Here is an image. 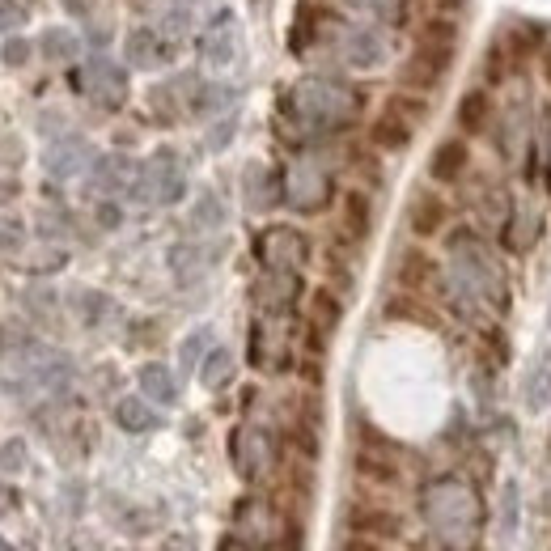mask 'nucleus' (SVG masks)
<instances>
[{
  "label": "nucleus",
  "instance_id": "obj_41",
  "mask_svg": "<svg viewBox=\"0 0 551 551\" xmlns=\"http://www.w3.org/2000/svg\"><path fill=\"white\" fill-rule=\"evenodd\" d=\"M234 128H238V119H234V115H229V119L221 123V128H217V132H212V136H208V145H212V149H221V145H229V136H234Z\"/></svg>",
  "mask_w": 551,
  "mask_h": 551
},
{
  "label": "nucleus",
  "instance_id": "obj_23",
  "mask_svg": "<svg viewBox=\"0 0 551 551\" xmlns=\"http://www.w3.org/2000/svg\"><path fill=\"white\" fill-rule=\"evenodd\" d=\"M140 390H145L153 403H162V407L179 403V382H174V373L166 365H157V361L140 365Z\"/></svg>",
  "mask_w": 551,
  "mask_h": 551
},
{
  "label": "nucleus",
  "instance_id": "obj_31",
  "mask_svg": "<svg viewBox=\"0 0 551 551\" xmlns=\"http://www.w3.org/2000/svg\"><path fill=\"white\" fill-rule=\"evenodd\" d=\"M200 382L208 390H221V386L234 382V357H229V348H212L200 361Z\"/></svg>",
  "mask_w": 551,
  "mask_h": 551
},
{
  "label": "nucleus",
  "instance_id": "obj_32",
  "mask_svg": "<svg viewBox=\"0 0 551 551\" xmlns=\"http://www.w3.org/2000/svg\"><path fill=\"white\" fill-rule=\"evenodd\" d=\"M39 47H43V56H47L51 64H68V60H73L77 51H81L77 34H73V30H64V26H51V30H43Z\"/></svg>",
  "mask_w": 551,
  "mask_h": 551
},
{
  "label": "nucleus",
  "instance_id": "obj_2",
  "mask_svg": "<svg viewBox=\"0 0 551 551\" xmlns=\"http://www.w3.org/2000/svg\"><path fill=\"white\" fill-rule=\"evenodd\" d=\"M424 518L433 522V530L450 543H467L479 526V496L462 484V479H437L424 492Z\"/></svg>",
  "mask_w": 551,
  "mask_h": 551
},
{
  "label": "nucleus",
  "instance_id": "obj_30",
  "mask_svg": "<svg viewBox=\"0 0 551 551\" xmlns=\"http://www.w3.org/2000/svg\"><path fill=\"white\" fill-rule=\"evenodd\" d=\"M518 518H522V488L509 479L501 488V509H496V535H501V543L518 535Z\"/></svg>",
  "mask_w": 551,
  "mask_h": 551
},
{
  "label": "nucleus",
  "instance_id": "obj_12",
  "mask_svg": "<svg viewBox=\"0 0 551 551\" xmlns=\"http://www.w3.org/2000/svg\"><path fill=\"white\" fill-rule=\"evenodd\" d=\"M297 293H301V280H297V272H263L259 280H255V306L263 310V314H284L297 301Z\"/></svg>",
  "mask_w": 551,
  "mask_h": 551
},
{
  "label": "nucleus",
  "instance_id": "obj_25",
  "mask_svg": "<svg viewBox=\"0 0 551 551\" xmlns=\"http://www.w3.org/2000/svg\"><path fill=\"white\" fill-rule=\"evenodd\" d=\"M352 467H357V475L369 479V484H382V488H395L399 484V462L378 454V450H357Z\"/></svg>",
  "mask_w": 551,
  "mask_h": 551
},
{
  "label": "nucleus",
  "instance_id": "obj_37",
  "mask_svg": "<svg viewBox=\"0 0 551 551\" xmlns=\"http://www.w3.org/2000/svg\"><path fill=\"white\" fill-rule=\"evenodd\" d=\"M26 22V9H22V0H0V34H13V30H22Z\"/></svg>",
  "mask_w": 551,
  "mask_h": 551
},
{
  "label": "nucleus",
  "instance_id": "obj_6",
  "mask_svg": "<svg viewBox=\"0 0 551 551\" xmlns=\"http://www.w3.org/2000/svg\"><path fill=\"white\" fill-rule=\"evenodd\" d=\"M73 90L85 94L90 102H98L102 111H119V106L128 102V73H123L111 56L94 51V56L73 73Z\"/></svg>",
  "mask_w": 551,
  "mask_h": 551
},
{
  "label": "nucleus",
  "instance_id": "obj_39",
  "mask_svg": "<svg viewBox=\"0 0 551 551\" xmlns=\"http://www.w3.org/2000/svg\"><path fill=\"white\" fill-rule=\"evenodd\" d=\"M17 246H22V221L0 217V251H17Z\"/></svg>",
  "mask_w": 551,
  "mask_h": 551
},
{
  "label": "nucleus",
  "instance_id": "obj_17",
  "mask_svg": "<svg viewBox=\"0 0 551 551\" xmlns=\"http://www.w3.org/2000/svg\"><path fill=\"white\" fill-rule=\"evenodd\" d=\"M471 166V153H467V140H441L429 157V179L433 183H458Z\"/></svg>",
  "mask_w": 551,
  "mask_h": 551
},
{
  "label": "nucleus",
  "instance_id": "obj_18",
  "mask_svg": "<svg viewBox=\"0 0 551 551\" xmlns=\"http://www.w3.org/2000/svg\"><path fill=\"white\" fill-rule=\"evenodd\" d=\"M280 200H284V179H276L268 166H251V170H246V204H251L255 212H268Z\"/></svg>",
  "mask_w": 551,
  "mask_h": 551
},
{
  "label": "nucleus",
  "instance_id": "obj_1",
  "mask_svg": "<svg viewBox=\"0 0 551 551\" xmlns=\"http://www.w3.org/2000/svg\"><path fill=\"white\" fill-rule=\"evenodd\" d=\"M361 94L335 77H306L280 98V111L289 123L306 132H340L361 115Z\"/></svg>",
  "mask_w": 551,
  "mask_h": 551
},
{
  "label": "nucleus",
  "instance_id": "obj_19",
  "mask_svg": "<svg viewBox=\"0 0 551 551\" xmlns=\"http://www.w3.org/2000/svg\"><path fill=\"white\" fill-rule=\"evenodd\" d=\"M522 399L530 412H543L551 403V348H539L535 365L526 369V382H522Z\"/></svg>",
  "mask_w": 551,
  "mask_h": 551
},
{
  "label": "nucleus",
  "instance_id": "obj_11",
  "mask_svg": "<svg viewBox=\"0 0 551 551\" xmlns=\"http://www.w3.org/2000/svg\"><path fill=\"white\" fill-rule=\"evenodd\" d=\"M446 221H450V208L437 191H429V187L412 191V200H407V225H412V234L433 238V234L446 229Z\"/></svg>",
  "mask_w": 551,
  "mask_h": 551
},
{
  "label": "nucleus",
  "instance_id": "obj_27",
  "mask_svg": "<svg viewBox=\"0 0 551 551\" xmlns=\"http://www.w3.org/2000/svg\"><path fill=\"white\" fill-rule=\"evenodd\" d=\"M217 259V251L212 246H174V255H170V263H174V276H179L183 284L187 280H200L204 272H208V263Z\"/></svg>",
  "mask_w": 551,
  "mask_h": 551
},
{
  "label": "nucleus",
  "instance_id": "obj_24",
  "mask_svg": "<svg viewBox=\"0 0 551 551\" xmlns=\"http://www.w3.org/2000/svg\"><path fill=\"white\" fill-rule=\"evenodd\" d=\"M115 424H119L123 433H149V429H157V424H162V416H157L145 399L128 395V399L115 403Z\"/></svg>",
  "mask_w": 551,
  "mask_h": 551
},
{
  "label": "nucleus",
  "instance_id": "obj_45",
  "mask_svg": "<svg viewBox=\"0 0 551 551\" xmlns=\"http://www.w3.org/2000/svg\"><path fill=\"white\" fill-rule=\"evenodd\" d=\"M547 77H551V47H547Z\"/></svg>",
  "mask_w": 551,
  "mask_h": 551
},
{
  "label": "nucleus",
  "instance_id": "obj_4",
  "mask_svg": "<svg viewBox=\"0 0 551 551\" xmlns=\"http://www.w3.org/2000/svg\"><path fill=\"white\" fill-rule=\"evenodd\" d=\"M183 191H187V174L174 149H157L132 179V195L140 204H179Z\"/></svg>",
  "mask_w": 551,
  "mask_h": 551
},
{
  "label": "nucleus",
  "instance_id": "obj_20",
  "mask_svg": "<svg viewBox=\"0 0 551 551\" xmlns=\"http://www.w3.org/2000/svg\"><path fill=\"white\" fill-rule=\"evenodd\" d=\"M399 284H403V289H412V293L429 289V284L446 289V280H441L437 263H429V255H420V251H403V259H399Z\"/></svg>",
  "mask_w": 551,
  "mask_h": 551
},
{
  "label": "nucleus",
  "instance_id": "obj_33",
  "mask_svg": "<svg viewBox=\"0 0 551 551\" xmlns=\"http://www.w3.org/2000/svg\"><path fill=\"white\" fill-rule=\"evenodd\" d=\"M225 225V208H221V200L217 195H200L195 200V208H191V229H221Z\"/></svg>",
  "mask_w": 551,
  "mask_h": 551
},
{
  "label": "nucleus",
  "instance_id": "obj_44",
  "mask_svg": "<svg viewBox=\"0 0 551 551\" xmlns=\"http://www.w3.org/2000/svg\"><path fill=\"white\" fill-rule=\"evenodd\" d=\"M102 225H119V208L106 204V208H102Z\"/></svg>",
  "mask_w": 551,
  "mask_h": 551
},
{
  "label": "nucleus",
  "instance_id": "obj_46",
  "mask_svg": "<svg viewBox=\"0 0 551 551\" xmlns=\"http://www.w3.org/2000/svg\"><path fill=\"white\" fill-rule=\"evenodd\" d=\"M0 551H9V547H5V543H0Z\"/></svg>",
  "mask_w": 551,
  "mask_h": 551
},
{
  "label": "nucleus",
  "instance_id": "obj_3",
  "mask_svg": "<svg viewBox=\"0 0 551 551\" xmlns=\"http://www.w3.org/2000/svg\"><path fill=\"white\" fill-rule=\"evenodd\" d=\"M454 47H458V26L450 22V17H437V22L424 26L412 60L403 64L407 90H437V85L446 81L450 64H454Z\"/></svg>",
  "mask_w": 551,
  "mask_h": 551
},
{
  "label": "nucleus",
  "instance_id": "obj_35",
  "mask_svg": "<svg viewBox=\"0 0 551 551\" xmlns=\"http://www.w3.org/2000/svg\"><path fill=\"white\" fill-rule=\"evenodd\" d=\"M352 5L373 13V17H386V22H399L403 9H407V0H352Z\"/></svg>",
  "mask_w": 551,
  "mask_h": 551
},
{
  "label": "nucleus",
  "instance_id": "obj_10",
  "mask_svg": "<svg viewBox=\"0 0 551 551\" xmlns=\"http://www.w3.org/2000/svg\"><path fill=\"white\" fill-rule=\"evenodd\" d=\"M348 530H352V535L390 543V539L403 535V518L395 509H386V505H357V509H348Z\"/></svg>",
  "mask_w": 551,
  "mask_h": 551
},
{
  "label": "nucleus",
  "instance_id": "obj_29",
  "mask_svg": "<svg viewBox=\"0 0 551 551\" xmlns=\"http://www.w3.org/2000/svg\"><path fill=\"white\" fill-rule=\"evenodd\" d=\"M340 318H344L340 297H335L331 289H318V293H314V306H310V327H314V331H323L327 340H331L335 327H340Z\"/></svg>",
  "mask_w": 551,
  "mask_h": 551
},
{
  "label": "nucleus",
  "instance_id": "obj_36",
  "mask_svg": "<svg viewBox=\"0 0 551 551\" xmlns=\"http://www.w3.org/2000/svg\"><path fill=\"white\" fill-rule=\"evenodd\" d=\"M386 106H395V111H399L403 119H412V123H420L424 115H429V102H420V98H412V94H395Z\"/></svg>",
  "mask_w": 551,
  "mask_h": 551
},
{
  "label": "nucleus",
  "instance_id": "obj_26",
  "mask_svg": "<svg viewBox=\"0 0 551 551\" xmlns=\"http://www.w3.org/2000/svg\"><path fill=\"white\" fill-rule=\"evenodd\" d=\"M344 234L352 242H365L369 238V229H373V204H369V195L365 191H348L344 195Z\"/></svg>",
  "mask_w": 551,
  "mask_h": 551
},
{
  "label": "nucleus",
  "instance_id": "obj_21",
  "mask_svg": "<svg viewBox=\"0 0 551 551\" xmlns=\"http://www.w3.org/2000/svg\"><path fill=\"white\" fill-rule=\"evenodd\" d=\"M458 128L467 132V136H479V132H488V123H492V98L488 90H467L458 98Z\"/></svg>",
  "mask_w": 551,
  "mask_h": 551
},
{
  "label": "nucleus",
  "instance_id": "obj_43",
  "mask_svg": "<svg viewBox=\"0 0 551 551\" xmlns=\"http://www.w3.org/2000/svg\"><path fill=\"white\" fill-rule=\"evenodd\" d=\"M221 551H251V543L234 535V539H225V543H221Z\"/></svg>",
  "mask_w": 551,
  "mask_h": 551
},
{
  "label": "nucleus",
  "instance_id": "obj_40",
  "mask_svg": "<svg viewBox=\"0 0 551 551\" xmlns=\"http://www.w3.org/2000/svg\"><path fill=\"white\" fill-rule=\"evenodd\" d=\"M22 462H26V446H22V441L0 446V467H22Z\"/></svg>",
  "mask_w": 551,
  "mask_h": 551
},
{
  "label": "nucleus",
  "instance_id": "obj_16",
  "mask_svg": "<svg viewBox=\"0 0 551 551\" xmlns=\"http://www.w3.org/2000/svg\"><path fill=\"white\" fill-rule=\"evenodd\" d=\"M85 166H90V145L73 132L56 136V145L47 149V170L56 174V179H73V174H81Z\"/></svg>",
  "mask_w": 551,
  "mask_h": 551
},
{
  "label": "nucleus",
  "instance_id": "obj_34",
  "mask_svg": "<svg viewBox=\"0 0 551 551\" xmlns=\"http://www.w3.org/2000/svg\"><path fill=\"white\" fill-rule=\"evenodd\" d=\"M208 340H212V331H195V335H187L183 348H179V361H183V369H195V365L204 361V348H208Z\"/></svg>",
  "mask_w": 551,
  "mask_h": 551
},
{
  "label": "nucleus",
  "instance_id": "obj_14",
  "mask_svg": "<svg viewBox=\"0 0 551 551\" xmlns=\"http://www.w3.org/2000/svg\"><path fill=\"white\" fill-rule=\"evenodd\" d=\"M123 56H128L132 68H145V73H149V68L170 64L174 51H170V43H166L157 30H145V26H140V30L128 34V43H123Z\"/></svg>",
  "mask_w": 551,
  "mask_h": 551
},
{
  "label": "nucleus",
  "instance_id": "obj_5",
  "mask_svg": "<svg viewBox=\"0 0 551 551\" xmlns=\"http://www.w3.org/2000/svg\"><path fill=\"white\" fill-rule=\"evenodd\" d=\"M327 39V47L340 56V64L348 68H361V73H369V68H382L386 64V39L373 26H340L335 17H327V30L318 34V43Z\"/></svg>",
  "mask_w": 551,
  "mask_h": 551
},
{
  "label": "nucleus",
  "instance_id": "obj_28",
  "mask_svg": "<svg viewBox=\"0 0 551 551\" xmlns=\"http://www.w3.org/2000/svg\"><path fill=\"white\" fill-rule=\"evenodd\" d=\"M132 179H136V174H132V162H128V157H98V162H94V187L98 191H123V187H132Z\"/></svg>",
  "mask_w": 551,
  "mask_h": 551
},
{
  "label": "nucleus",
  "instance_id": "obj_47",
  "mask_svg": "<svg viewBox=\"0 0 551 551\" xmlns=\"http://www.w3.org/2000/svg\"><path fill=\"white\" fill-rule=\"evenodd\" d=\"M547 323H551V310H547Z\"/></svg>",
  "mask_w": 551,
  "mask_h": 551
},
{
  "label": "nucleus",
  "instance_id": "obj_42",
  "mask_svg": "<svg viewBox=\"0 0 551 551\" xmlns=\"http://www.w3.org/2000/svg\"><path fill=\"white\" fill-rule=\"evenodd\" d=\"M344 551H382V543L365 539V535H352V539H344Z\"/></svg>",
  "mask_w": 551,
  "mask_h": 551
},
{
  "label": "nucleus",
  "instance_id": "obj_9",
  "mask_svg": "<svg viewBox=\"0 0 551 551\" xmlns=\"http://www.w3.org/2000/svg\"><path fill=\"white\" fill-rule=\"evenodd\" d=\"M229 450H234V467H238L246 479H259L263 471L272 467V437L259 433V429H234Z\"/></svg>",
  "mask_w": 551,
  "mask_h": 551
},
{
  "label": "nucleus",
  "instance_id": "obj_38",
  "mask_svg": "<svg viewBox=\"0 0 551 551\" xmlns=\"http://www.w3.org/2000/svg\"><path fill=\"white\" fill-rule=\"evenodd\" d=\"M0 60H5L9 68H22V64L30 60V43H26V39H13V34H9L5 51H0Z\"/></svg>",
  "mask_w": 551,
  "mask_h": 551
},
{
  "label": "nucleus",
  "instance_id": "obj_13",
  "mask_svg": "<svg viewBox=\"0 0 551 551\" xmlns=\"http://www.w3.org/2000/svg\"><path fill=\"white\" fill-rule=\"evenodd\" d=\"M234 47H238L234 13L221 9V13L208 22V30L200 34V56H204L208 64H229V60H234Z\"/></svg>",
  "mask_w": 551,
  "mask_h": 551
},
{
  "label": "nucleus",
  "instance_id": "obj_22",
  "mask_svg": "<svg viewBox=\"0 0 551 551\" xmlns=\"http://www.w3.org/2000/svg\"><path fill=\"white\" fill-rule=\"evenodd\" d=\"M505 225H509V238H505L509 251H530L543 229V217H539V208H530V204H513Z\"/></svg>",
  "mask_w": 551,
  "mask_h": 551
},
{
  "label": "nucleus",
  "instance_id": "obj_15",
  "mask_svg": "<svg viewBox=\"0 0 551 551\" xmlns=\"http://www.w3.org/2000/svg\"><path fill=\"white\" fill-rule=\"evenodd\" d=\"M412 136H416V123L403 119L395 106H386V111L373 119V128H369L373 149H382V153H403L407 145H412Z\"/></svg>",
  "mask_w": 551,
  "mask_h": 551
},
{
  "label": "nucleus",
  "instance_id": "obj_7",
  "mask_svg": "<svg viewBox=\"0 0 551 551\" xmlns=\"http://www.w3.org/2000/svg\"><path fill=\"white\" fill-rule=\"evenodd\" d=\"M284 200L297 212H323L331 200V170L318 162L314 153H301L297 162L284 170Z\"/></svg>",
  "mask_w": 551,
  "mask_h": 551
},
{
  "label": "nucleus",
  "instance_id": "obj_8",
  "mask_svg": "<svg viewBox=\"0 0 551 551\" xmlns=\"http://www.w3.org/2000/svg\"><path fill=\"white\" fill-rule=\"evenodd\" d=\"M255 255L263 268H272V272H301L310 259V242L293 225H272L255 238Z\"/></svg>",
  "mask_w": 551,
  "mask_h": 551
}]
</instances>
